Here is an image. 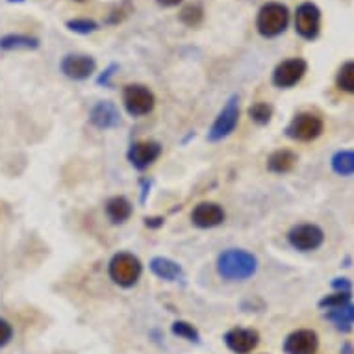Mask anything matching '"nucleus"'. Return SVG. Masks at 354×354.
Returning <instances> with one entry per match:
<instances>
[{"instance_id": "obj_1", "label": "nucleus", "mask_w": 354, "mask_h": 354, "mask_svg": "<svg viewBox=\"0 0 354 354\" xmlns=\"http://www.w3.org/2000/svg\"><path fill=\"white\" fill-rule=\"evenodd\" d=\"M258 271V258L245 249H227L217 256V273L228 282H243Z\"/></svg>"}, {"instance_id": "obj_2", "label": "nucleus", "mask_w": 354, "mask_h": 354, "mask_svg": "<svg viewBox=\"0 0 354 354\" xmlns=\"http://www.w3.org/2000/svg\"><path fill=\"white\" fill-rule=\"evenodd\" d=\"M290 24V10L282 2H266L256 17L258 34L266 39H273L284 34Z\"/></svg>"}, {"instance_id": "obj_3", "label": "nucleus", "mask_w": 354, "mask_h": 354, "mask_svg": "<svg viewBox=\"0 0 354 354\" xmlns=\"http://www.w3.org/2000/svg\"><path fill=\"white\" fill-rule=\"evenodd\" d=\"M108 273H110L113 284L121 286V288H132L140 282L141 274H143V266H141L140 258L132 252H117L110 260Z\"/></svg>"}, {"instance_id": "obj_4", "label": "nucleus", "mask_w": 354, "mask_h": 354, "mask_svg": "<svg viewBox=\"0 0 354 354\" xmlns=\"http://www.w3.org/2000/svg\"><path fill=\"white\" fill-rule=\"evenodd\" d=\"M323 130H325V122L319 115H315L312 111H302L291 119L286 128V136L291 140L308 143V141L317 140L323 134Z\"/></svg>"}, {"instance_id": "obj_5", "label": "nucleus", "mask_w": 354, "mask_h": 354, "mask_svg": "<svg viewBox=\"0 0 354 354\" xmlns=\"http://www.w3.org/2000/svg\"><path fill=\"white\" fill-rule=\"evenodd\" d=\"M122 104L132 117H145L154 110L156 99L147 86L130 84L122 89Z\"/></svg>"}, {"instance_id": "obj_6", "label": "nucleus", "mask_w": 354, "mask_h": 354, "mask_svg": "<svg viewBox=\"0 0 354 354\" xmlns=\"http://www.w3.org/2000/svg\"><path fill=\"white\" fill-rule=\"evenodd\" d=\"M239 122V97L234 95L230 97L225 108L219 111V115L215 117L214 124L208 130V141L217 143V141L225 140L232 134Z\"/></svg>"}, {"instance_id": "obj_7", "label": "nucleus", "mask_w": 354, "mask_h": 354, "mask_svg": "<svg viewBox=\"0 0 354 354\" xmlns=\"http://www.w3.org/2000/svg\"><path fill=\"white\" fill-rule=\"evenodd\" d=\"M295 32L306 41H314L319 37L321 10L314 2H302L297 6Z\"/></svg>"}, {"instance_id": "obj_8", "label": "nucleus", "mask_w": 354, "mask_h": 354, "mask_svg": "<svg viewBox=\"0 0 354 354\" xmlns=\"http://www.w3.org/2000/svg\"><path fill=\"white\" fill-rule=\"evenodd\" d=\"M288 241L293 249L301 250V252H312L323 245L325 232L317 225L304 223V225H297V227L291 228L288 232Z\"/></svg>"}, {"instance_id": "obj_9", "label": "nucleus", "mask_w": 354, "mask_h": 354, "mask_svg": "<svg viewBox=\"0 0 354 354\" xmlns=\"http://www.w3.org/2000/svg\"><path fill=\"white\" fill-rule=\"evenodd\" d=\"M308 71L306 59L290 58L280 62L273 71V84L280 89H290L304 78Z\"/></svg>"}, {"instance_id": "obj_10", "label": "nucleus", "mask_w": 354, "mask_h": 354, "mask_svg": "<svg viewBox=\"0 0 354 354\" xmlns=\"http://www.w3.org/2000/svg\"><path fill=\"white\" fill-rule=\"evenodd\" d=\"M97 69V62L87 54H67L62 64H59V71L64 73L71 80H87L89 76L93 75Z\"/></svg>"}, {"instance_id": "obj_11", "label": "nucleus", "mask_w": 354, "mask_h": 354, "mask_svg": "<svg viewBox=\"0 0 354 354\" xmlns=\"http://www.w3.org/2000/svg\"><path fill=\"white\" fill-rule=\"evenodd\" d=\"M128 162L138 171H145L162 156V145L158 141H138L128 149Z\"/></svg>"}, {"instance_id": "obj_12", "label": "nucleus", "mask_w": 354, "mask_h": 354, "mask_svg": "<svg viewBox=\"0 0 354 354\" xmlns=\"http://www.w3.org/2000/svg\"><path fill=\"white\" fill-rule=\"evenodd\" d=\"M227 347L236 354H250L260 343V334L254 328H243V326H234L225 334Z\"/></svg>"}, {"instance_id": "obj_13", "label": "nucleus", "mask_w": 354, "mask_h": 354, "mask_svg": "<svg viewBox=\"0 0 354 354\" xmlns=\"http://www.w3.org/2000/svg\"><path fill=\"white\" fill-rule=\"evenodd\" d=\"M286 354H317L319 348V337L310 328H301V330L291 332L284 339Z\"/></svg>"}, {"instance_id": "obj_14", "label": "nucleus", "mask_w": 354, "mask_h": 354, "mask_svg": "<svg viewBox=\"0 0 354 354\" xmlns=\"http://www.w3.org/2000/svg\"><path fill=\"white\" fill-rule=\"evenodd\" d=\"M89 122L99 130H110L121 124V111L111 100H100L89 111Z\"/></svg>"}, {"instance_id": "obj_15", "label": "nucleus", "mask_w": 354, "mask_h": 354, "mask_svg": "<svg viewBox=\"0 0 354 354\" xmlns=\"http://www.w3.org/2000/svg\"><path fill=\"white\" fill-rule=\"evenodd\" d=\"M225 221V209L215 203H198L192 212V223L198 228L219 227Z\"/></svg>"}, {"instance_id": "obj_16", "label": "nucleus", "mask_w": 354, "mask_h": 354, "mask_svg": "<svg viewBox=\"0 0 354 354\" xmlns=\"http://www.w3.org/2000/svg\"><path fill=\"white\" fill-rule=\"evenodd\" d=\"M132 212H134L132 203H130L127 197H122V195H115V197L108 198V203H106V215H108V219H110L113 225H122V223H127V221L130 219Z\"/></svg>"}, {"instance_id": "obj_17", "label": "nucleus", "mask_w": 354, "mask_h": 354, "mask_svg": "<svg viewBox=\"0 0 354 354\" xmlns=\"http://www.w3.org/2000/svg\"><path fill=\"white\" fill-rule=\"evenodd\" d=\"M149 268H151V271L156 274L158 279L167 280V282H174V280L182 279V274H184L180 263L169 260V258H163V256L152 258L151 263H149Z\"/></svg>"}, {"instance_id": "obj_18", "label": "nucleus", "mask_w": 354, "mask_h": 354, "mask_svg": "<svg viewBox=\"0 0 354 354\" xmlns=\"http://www.w3.org/2000/svg\"><path fill=\"white\" fill-rule=\"evenodd\" d=\"M326 319L332 321L339 332H351L354 326V304L347 302L342 306L326 310Z\"/></svg>"}, {"instance_id": "obj_19", "label": "nucleus", "mask_w": 354, "mask_h": 354, "mask_svg": "<svg viewBox=\"0 0 354 354\" xmlns=\"http://www.w3.org/2000/svg\"><path fill=\"white\" fill-rule=\"evenodd\" d=\"M297 165V154L288 149H280L274 151L271 156L268 158V169L271 173L277 174H286L293 171Z\"/></svg>"}, {"instance_id": "obj_20", "label": "nucleus", "mask_w": 354, "mask_h": 354, "mask_svg": "<svg viewBox=\"0 0 354 354\" xmlns=\"http://www.w3.org/2000/svg\"><path fill=\"white\" fill-rule=\"evenodd\" d=\"M0 48L2 50H35L39 48V39L32 35L8 34L0 37Z\"/></svg>"}, {"instance_id": "obj_21", "label": "nucleus", "mask_w": 354, "mask_h": 354, "mask_svg": "<svg viewBox=\"0 0 354 354\" xmlns=\"http://www.w3.org/2000/svg\"><path fill=\"white\" fill-rule=\"evenodd\" d=\"M332 171L339 176L354 174V151H337L330 160Z\"/></svg>"}, {"instance_id": "obj_22", "label": "nucleus", "mask_w": 354, "mask_h": 354, "mask_svg": "<svg viewBox=\"0 0 354 354\" xmlns=\"http://www.w3.org/2000/svg\"><path fill=\"white\" fill-rule=\"evenodd\" d=\"M336 86L343 93L354 95V62H347L339 67L336 75Z\"/></svg>"}, {"instance_id": "obj_23", "label": "nucleus", "mask_w": 354, "mask_h": 354, "mask_svg": "<svg viewBox=\"0 0 354 354\" xmlns=\"http://www.w3.org/2000/svg\"><path fill=\"white\" fill-rule=\"evenodd\" d=\"M134 4H132V0H121L119 4L111 8L110 13H108V17L104 19V24H121L124 23L132 13H134Z\"/></svg>"}, {"instance_id": "obj_24", "label": "nucleus", "mask_w": 354, "mask_h": 354, "mask_svg": "<svg viewBox=\"0 0 354 354\" xmlns=\"http://www.w3.org/2000/svg\"><path fill=\"white\" fill-rule=\"evenodd\" d=\"M178 19H180V23H184L186 26H189V28H195V26H198V24L203 23V6H198V4H187V6L182 8Z\"/></svg>"}, {"instance_id": "obj_25", "label": "nucleus", "mask_w": 354, "mask_h": 354, "mask_svg": "<svg viewBox=\"0 0 354 354\" xmlns=\"http://www.w3.org/2000/svg\"><path fill=\"white\" fill-rule=\"evenodd\" d=\"M249 117L250 121H254L256 124H268L273 117V106L268 104V102H254V104L249 108Z\"/></svg>"}, {"instance_id": "obj_26", "label": "nucleus", "mask_w": 354, "mask_h": 354, "mask_svg": "<svg viewBox=\"0 0 354 354\" xmlns=\"http://www.w3.org/2000/svg\"><path fill=\"white\" fill-rule=\"evenodd\" d=\"M171 330H173L174 336L182 337V339H187V342L193 343H201V334L192 323H187V321H174L173 325H171Z\"/></svg>"}, {"instance_id": "obj_27", "label": "nucleus", "mask_w": 354, "mask_h": 354, "mask_svg": "<svg viewBox=\"0 0 354 354\" xmlns=\"http://www.w3.org/2000/svg\"><path fill=\"white\" fill-rule=\"evenodd\" d=\"M65 26L71 30V32H75V34H80V35H89L93 34L99 30V23L93 21V19H71L65 23Z\"/></svg>"}, {"instance_id": "obj_28", "label": "nucleus", "mask_w": 354, "mask_h": 354, "mask_svg": "<svg viewBox=\"0 0 354 354\" xmlns=\"http://www.w3.org/2000/svg\"><path fill=\"white\" fill-rule=\"evenodd\" d=\"M347 302H351V291H336L332 295L323 297L319 301V308L321 310H332V308L342 306Z\"/></svg>"}, {"instance_id": "obj_29", "label": "nucleus", "mask_w": 354, "mask_h": 354, "mask_svg": "<svg viewBox=\"0 0 354 354\" xmlns=\"http://www.w3.org/2000/svg\"><path fill=\"white\" fill-rule=\"evenodd\" d=\"M13 337V326L6 319L0 317V348L6 347L8 343L12 342Z\"/></svg>"}, {"instance_id": "obj_30", "label": "nucleus", "mask_w": 354, "mask_h": 354, "mask_svg": "<svg viewBox=\"0 0 354 354\" xmlns=\"http://www.w3.org/2000/svg\"><path fill=\"white\" fill-rule=\"evenodd\" d=\"M115 71H119V65L111 64L110 67L102 71V75H100L99 78H97V84H99V86H104V87L110 86L111 78H113V75H115Z\"/></svg>"}, {"instance_id": "obj_31", "label": "nucleus", "mask_w": 354, "mask_h": 354, "mask_svg": "<svg viewBox=\"0 0 354 354\" xmlns=\"http://www.w3.org/2000/svg\"><path fill=\"white\" fill-rule=\"evenodd\" d=\"M332 288L336 291H351V282L347 279H334L332 280Z\"/></svg>"}, {"instance_id": "obj_32", "label": "nucleus", "mask_w": 354, "mask_h": 354, "mask_svg": "<svg viewBox=\"0 0 354 354\" xmlns=\"http://www.w3.org/2000/svg\"><path fill=\"white\" fill-rule=\"evenodd\" d=\"M165 223L163 217H145V227L149 228H160Z\"/></svg>"}, {"instance_id": "obj_33", "label": "nucleus", "mask_w": 354, "mask_h": 354, "mask_svg": "<svg viewBox=\"0 0 354 354\" xmlns=\"http://www.w3.org/2000/svg\"><path fill=\"white\" fill-rule=\"evenodd\" d=\"M151 180H141V186H143V189H141V203H145L147 201V195L151 192Z\"/></svg>"}, {"instance_id": "obj_34", "label": "nucleus", "mask_w": 354, "mask_h": 354, "mask_svg": "<svg viewBox=\"0 0 354 354\" xmlns=\"http://www.w3.org/2000/svg\"><path fill=\"white\" fill-rule=\"evenodd\" d=\"M158 2V6H162V8H174V6H178V4H182L184 0H156Z\"/></svg>"}, {"instance_id": "obj_35", "label": "nucleus", "mask_w": 354, "mask_h": 354, "mask_svg": "<svg viewBox=\"0 0 354 354\" xmlns=\"http://www.w3.org/2000/svg\"><path fill=\"white\" fill-rule=\"evenodd\" d=\"M342 354H354V348L348 345V343H345L342 347Z\"/></svg>"}, {"instance_id": "obj_36", "label": "nucleus", "mask_w": 354, "mask_h": 354, "mask_svg": "<svg viewBox=\"0 0 354 354\" xmlns=\"http://www.w3.org/2000/svg\"><path fill=\"white\" fill-rule=\"evenodd\" d=\"M8 2H24V0H8Z\"/></svg>"}, {"instance_id": "obj_37", "label": "nucleus", "mask_w": 354, "mask_h": 354, "mask_svg": "<svg viewBox=\"0 0 354 354\" xmlns=\"http://www.w3.org/2000/svg\"><path fill=\"white\" fill-rule=\"evenodd\" d=\"M73 2H80L82 4V2H87V0H73Z\"/></svg>"}]
</instances>
